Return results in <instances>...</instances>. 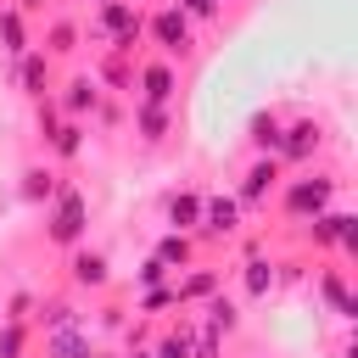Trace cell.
<instances>
[{
    "label": "cell",
    "instance_id": "obj_1",
    "mask_svg": "<svg viewBox=\"0 0 358 358\" xmlns=\"http://www.w3.org/2000/svg\"><path fill=\"white\" fill-rule=\"evenodd\" d=\"M84 229H90V196L78 185H56V196L45 201V241L73 252L84 241Z\"/></svg>",
    "mask_w": 358,
    "mask_h": 358
},
{
    "label": "cell",
    "instance_id": "obj_2",
    "mask_svg": "<svg viewBox=\"0 0 358 358\" xmlns=\"http://www.w3.org/2000/svg\"><path fill=\"white\" fill-rule=\"evenodd\" d=\"M90 34H95L106 50L134 56V45H140V34H145V11H140V0H106V6H95Z\"/></svg>",
    "mask_w": 358,
    "mask_h": 358
},
{
    "label": "cell",
    "instance_id": "obj_3",
    "mask_svg": "<svg viewBox=\"0 0 358 358\" xmlns=\"http://www.w3.org/2000/svg\"><path fill=\"white\" fill-rule=\"evenodd\" d=\"M274 196L285 201V213H291L296 224H308V218L330 213V201H336V179H330V173H302V179H280V190H274Z\"/></svg>",
    "mask_w": 358,
    "mask_h": 358
},
{
    "label": "cell",
    "instance_id": "obj_4",
    "mask_svg": "<svg viewBox=\"0 0 358 358\" xmlns=\"http://www.w3.org/2000/svg\"><path fill=\"white\" fill-rule=\"evenodd\" d=\"M145 34L157 39V50L173 62V56H190V45H196V22L179 11V6H157L151 17H145Z\"/></svg>",
    "mask_w": 358,
    "mask_h": 358
},
{
    "label": "cell",
    "instance_id": "obj_5",
    "mask_svg": "<svg viewBox=\"0 0 358 358\" xmlns=\"http://www.w3.org/2000/svg\"><path fill=\"white\" fill-rule=\"evenodd\" d=\"M241 224H246V207L235 201V190L224 196H201V224H196V235L201 241H235L241 235Z\"/></svg>",
    "mask_w": 358,
    "mask_h": 358
},
{
    "label": "cell",
    "instance_id": "obj_6",
    "mask_svg": "<svg viewBox=\"0 0 358 358\" xmlns=\"http://www.w3.org/2000/svg\"><path fill=\"white\" fill-rule=\"evenodd\" d=\"M319 145H324V123L319 117H296V123L280 117V145H274L280 162H313Z\"/></svg>",
    "mask_w": 358,
    "mask_h": 358
},
{
    "label": "cell",
    "instance_id": "obj_7",
    "mask_svg": "<svg viewBox=\"0 0 358 358\" xmlns=\"http://www.w3.org/2000/svg\"><path fill=\"white\" fill-rule=\"evenodd\" d=\"M134 90H140V101L173 106V95H179V67H173L168 56H151V62L134 67Z\"/></svg>",
    "mask_w": 358,
    "mask_h": 358
},
{
    "label": "cell",
    "instance_id": "obj_8",
    "mask_svg": "<svg viewBox=\"0 0 358 358\" xmlns=\"http://www.w3.org/2000/svg\"><path fill=\"white\" fill-rule=\"evenodd\" d=\"M280 157H252V168L241 173V185H235V201L241 207H268V196L280 190Z\"/></svg>",
    "mask_w": 358,
    "mask_h": 358
},
{
    "label": "cell",
    "instance_id": "obj_9",
    "mask_svg": "<svg viewBox=\"0 0 358 358\" xmlns=\"http://www.w3.org/2000/svg\"><path fill=\"white\" fill-rule=\"evenodd\" d=\"M67 280H73V291H106L112 285V263H106V252H95V246H73L67 252Z\"/></svg>",
    "mask_w": 358,
    "mask_h": 358
},
{
    "label": "cell",
    "instance_id": "obj_10",
    "mask_svg": "<svg viewBox=\"0 0 358 358\" xmlns=\"http://www.w3.org/2000/svg\"><path fill=\"white\" fill-rule=\"evenodd\" d=\"M50 78H56V73H50V56H45V45H39V50L28 45V50L11 62V84H17L22 95H34V101H45V95H50Z\"/></svg>",
    "mask_w": 358,
    "mask_h": 358
},
{
    "label": "cell",
    "instance_id": "obj_11",
    "mask_svg": "<svg viewBox=\"0 0 358 358\" xmlns=\"http://www.w3.org/2000/svg\"><path fill=\"white\" fill-rule=\"evenodd\" d=\"M45 358H106V352L84 324H62V330H45Z\"/></svg>",
    "mask_w": 358,
    "mask_h": 358
},
{
    "label": "cell",
    "instance_id": "obj_12",
    "mask_svg": "<svg viewBox=\"0 0 358 358\" xmlns=\"http://www.w3.org/2000/svg\"><path fill=\"white\" fill-rule=\"evenodd\" d=\"M56 101V112L62 117H90L95 106H101V84H95V73H78V78H67V95H50Z\"/></svg>",
    "mask_w": 358,
    "mask_h": 358
},
{
    "label": "cell",
    "instance_id": "obj_13",
    "mask_svg": "<svg viewBox=\"0 0 358 358\" xmlns=\"http://www.w3.org/2000/svg\"><path fill=\"white\" fill-rule=\"evenodd\" d=\"M173 129V106H157V101H134V134L145 145H162Z\"/></svg>",
    "mask_w": 358,
    "mask_h": 358
},
{
    "label": "cell",
    "instance_id": "obj_14",
    "mask_svg": "<svg viewBox=\"0 0 358 358\" xmlns=\"http://www.w3.org/2000/svg\"><path fill=\"white\" fill-rule=\"evenodd\" d=\"M162 218H168V229L196 235V224H201V190H173V196L162 201Z\"/></svg>",
    "mask_w": 358,
    "mask_h": 358
},
{
    "label": "cell",
    "instance_id": "obj_15",
    "mask_svg": "<svg viewBox=\"0 0 358 358\" xmlns=\"http://www.w3.org/2000/svg\"><path fill=\"white\" fill-rule=\"evenodd\" d=\"M45 145H50V157L73 162V157L84 151V123H78V117H56V123L45 129Z\"/></svg>",
    "mask_w": 358,
    "mask_h": 358
},
{
    "label": "cell",
    "instance_id": "obj_16",
    "mask_svg": "<svg viewBox=\"0 0 358 358\" xmlns=\"http://www.w3.org/2000/svg\"><path fill=\"white\" fill-rule=\"evenodd\" d=\"M313 280H319V296L330 302V313H336V319H352V313H358V302H352V291H347V274H341V268H319Z\"/></svg>",
    "mask_w": 358,
    "mask_h": 358
},
{
    "label": "cell",
    "instance_id": "obj_17",
    "mask_svg": "<svg viewBox=\"0 0 358 358\" xmlns=\"http://www.w3.org/2000/svg\"><path fill=\"white\" fill-rule=\"evenodd\" d=\"M218 291V268H190L185 280H173V302L185 308V302H207Z\"/></svg>",
    "mask_w": 358,
    "mask_h": 358
},
{
    "label": "cell",
    "instance_id": "obj_18",
    "mask_svg": "<svg viewBox=\"0 0 358 358\" xmlns=\"http://www.w3.org/2000/svg\"><path fill=\"white\" fill-rule=\"evenodd\" d=\"M56 185H62V179H56V168H50V162L22 168V201H34V207H39V201H50V196H56Z\"/></svg>",
    "mask_w": 358,
    "mask_h": 358
},
{
    "label": "cell",
    "instance_id": "obj_19",
    "mask_svg": "<svg viewBox=\"0 0 358 358\" xmlns=\"http://www.w3.org/2000/svg\"><path fill=\"white\" fill-rule=\"evenodd\" d=\"M151 257H162L168 268H190V257H196V235H185V229H168L162 241H157V252Z\"/></svg>",
    "mask_w": 358,
    "mask_h": 358
},
{
    "label": "cell",
    "instance_id": "obj_20",
    "mask_svg": "<svg viewBox=\"0 0 358 358\" xmlns=\"http://www.w3.org/2000/svg\"><path fill=\"white\" fill-rule=\"evenodd\" d=\"M196 330H201L196 319H179V324H173V330H168V336L151 347V358H190V347H196Z\"/></svg>",
    "mask_w": 358,
    "mask_h": 358
},
{
    "label": "cell",
    "instance_id": "obj_21",
    "mask_svg": "<svg viewBox=\"0 0 358 358\" xmlns=\"http://www.w3.org/2000/svg\"><path fill=\"white\" fill-rule=\"evenodd\" d=\"M0 45H6V56H11V62L28 50V22H22V11H17V6H0Z\"/></svg>",
    "mask_w": 358,
    "mask_h": 358
},
{
    "label": "cell",
    "instance_id": "obj_22",
    "mask_svg": "<svg viewBox=\"0 0 358 358\" xmlns=\"http://www.w3.org/2000/svg\"><path fill=\"white\" fill-rule=\"evenodd\" d=\"M246 134H252V151L257 157H274V145H280V112H257L246 123Z\"/></svg>",
    "mask_w": 358,
    "mask_h": 358
},
{
    "label": "cell",
    "instance_id": "obj_23",
    "mask_svg": "<svg viewBox=\"0 0 358 358\" xmlns=\"http://www.w3.org/2000/svg\"><path fill=\"white\" fill-rule=\"evenodd\" d=\"M207 330H213V336H235V330H241V308H235L229 296H218V291L207 296Z\"/></svg>",
    "mask_w": 358,
    "mask_h": 358
},
{
    "label": "cell",
    "instance_id": "obj_24",
    "mask_svg": "<svg viewBox=\"0 0 358 358\" xmlns=\"http://www.w3.org/2000/svg\"><path fill=\"white\" fill-rule=\"evenodd\" d=\"M241 280H246V296H252V302H263V296L274 291V263H268V257H252Z\"/></svg>",
    "mask_w": 358,
    "mask_h": 358
},
{
    "label": "cell",
    "instance_id": "obj_25",
    "mask_svg": "<svg viewBox=\"0 0 358 358\" xmlns=\"http://www.w3.org/2000/svg\"><path fill=\"white\" fill-rule=\"evenodd\" d=\"M39 324L45 330H62V324H84V319H78L73 296H50V302H39Z\"/></svg>",
    "mask_w": 358,
    "mask_h": 358
},
{
    "label": "cell",
    "instance_id": "obj_26",
    "mask_svg": "<svg viewBox=\"0 0 358 358\" xmlns=\"http://www.w3.org/2000/svg\"><path fill=\"white\" fill-rule=\"evenodd\" d=\"M28 352V324L22 319H0V358H22Z\"/></svg>",
    "mask_w": 358,
    "mask_h": 358
},
{
    "label": "cell",
    "instance_id": "obj_27",
    "mask_svg": "<svg viewBox=\"0 0 358 358\" xmlns=\"http://www.w3.org/2000/svg\"><path fill=\"white\" fill-rule=\"evenodd\" d=\"M45 39H50V50H45V56H67V50H78V22H67V17H56Z\"/></svg>",
    "mask_w": 358,
    "mask_h": 358
},
{
    "label": "cell",
    "instance_id": "obj_28",
    "mask_svg": "<svg viewBox=\"0 0 358 358\" xmlns=\"http://www.w3.org/2000/svg\"><path fill=\"white\" fill-rule=\"evenodd\" d=\"M168 274H173V268H168L162 257H145V263H140V274H134V285H140V291H151V285H168Z\"/></svg>",
    "mask_w": 358,
    "mask_h": 358
},
{
    "label": "cell",
    "instance_id": "obj_29",
    "mask_svg": "<svg viewBox=\"0 0 358 358\" xmlns=\"http://www.w3.org/2000/svg\"><path fill=\"white\" fill-rule=\"evenodd\" d=\"M34 308H39V302H34V291H17V296L6 302V313H0V319H22V324H28V319H34Z\"/></svg>",
    "mask_w": 358,
    "mask_h": 358
},
{
    "label": "cell",
    "instance_id": "obj_30",
    "mask_svg": "<svg viewBox=\"0 0 358 358\" xmlns=\"http://www.w3.org/2000/svg\"><path fill=\"white\" fill-rule=\"evenodd\" d=\"M162 308H173V285H151L140 296V313H162Z\"/></svg>",
    "mask_w": 358,
    "mask_h": 358
},
{
    "label": "cell",
    "instance_id": "obj_31",
    "mask_svg": "<svg viewBox=\"0 0 358 358\" xmlns=\"http://www.w3.org/2000/svg\"><path fill=\"white\" fill-rule=\"evenodd\" d=\"M190 22H207V17H218V0H173Z\"/></svg>",
    "mask_w": 358,
    "mask_h": 358
},
{
    "label": "cell",
    "instance_id": "obj_32",
    "mask_svg": "<svg viewBox=\"0 0 358 358\" xmlns=\"http://www.w3.org/2000/svg\"><path fill=\"white\" fill-rule=\"evenodd\" d=\"M39 6H45V0H17V11H39Z\"/></svg>",
    "mask_w": 358,
    "mask_h": 358
},
{
    "label": "cell",
    "instance_id": "obj_33",
    "mask_svg": "<svg viewBox=\"0 0 358 358\" xmlns=\"http://www.w3.org/2000/svg\"><path fill=\"white\" fill-rule=\"evenodd\" d=\"M129 358H151V347H134V352H129Z\"/></svg>",
    "mask_w": 358,
    "mask_h": 358
},
{
    "label": "cell",
    "instance_id": "obj_34",
    "mask_svg": "<svg viewBox=\"0 0 358 358\" xmlns=\"http://www.w3.org/2000/svg\"><path fill=\"white\" fill-rule=\"evenodd\" d=\"M84 6H106V0H84Z\"/></svg>",
    "mask_w": 358,
    "mask_h": 358
}]
</instances>
